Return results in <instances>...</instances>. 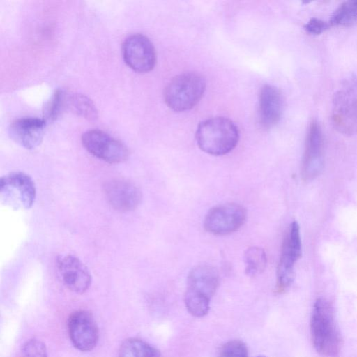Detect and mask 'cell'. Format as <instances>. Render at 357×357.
<instances>
[{
  "label": "cell",
  "mask_w": 357,
  "mask_h": 357,
  "mask_svg": "<svg viewBox=\"0 0 357 357\" xmlns=\"http://www.w3.org/2000/svg\"><path fill=\"white\" fill-rule=\"evenodd\" d=\"M357 23V0L346 1L333 13L329 24L331 26H349Z\"/></svg>",
  "instance_id": "d6986e66"
},
{
  "label": "cell",
  "mask_w": 357,
  "mask_h": 357,
  "mask_svg": "<svg viewBox=\"0 0 357 357\" xmlns=\"http://www.w3.org/2000/svg\"><path fill=\"white\" fill-rule=\"evenodd\" d=\"M284 109V100L281 92L274 86L264 85L260 91L259 114L261 125L271 128L280 119Z\"/></svg>",
  "instance_id": "9a60e30c"
},
{
  "label": "cell",
  "mask_w": 357,
  "mask_h": 357,
  "mask_svg": "<svg viewBox=\"0 0 357 357\" xmlns=\"http://www.w3.org/2000/svg\"><path fill=\"white\" fill-rule=\"evenodd\" d=\"M329 22L313 17L304 26L305 31L311 34H320L330 26Z\"/></svg>",
  "instance_id": "d4e9b609"
},
{
  "label": "cell",
  "mask_w": 357,
  "mask_h": 357,
  "mask_svg": "<svg viewBox=\"0 0 357 357\" xmlns=\"http://www.w3.org/2000/svg\"><path fill=\"white\" fill-rule=\"evenodd\" d=\"M83 146L93 156L109 163H120L129 156L127 146L104 131L90 130L82 136Z\"/></svg>",
  "instance_id": "52a82bcc"
},
{
  "label": "cell",
  "mask_w": 357,
  "mask_h": 357,
  "mask_svg": "<svg viewBox=\"0 0 357 357\" xmlns=\"http://www.w3.org/2000/svg\"><path fill=\"white\" fill-rule=\"evenodd\" d=\"M239 132L236 125L226 117H214L199 123L196 140L199 149L213 155H222L237 145Z\"/></svg>",
  "instance_id": "6da1fadb"
},
{
  "label": "cell",
  "mask_w": 357,
  "mask_h": 357,
  "mask_svg": "<svg viewBox=\"0 0 357 357\" xmlns=\"http://www.w3.org/2000/svg\"><path fill=\"white\" fill-rule=\"evenodd\" d=\"M331 119L339 132L345 135L357 134V77L344 79L335 92Z\"/></svg>",
  "instance_id": "3957f363"
},
{
  "label": "cell",
  "mask_w": 357,
  "mask_h": 357,
  "mask_svg": "<svg viewBox=\"0 0 357 357\" xmlns=\"http://www.w3.org/2000/svg\"><path fill=\"white\" fill-rule=\"evenodd\" d=\"M324 139L321 128L317 121L310 124L305 148L301 164V176L304 181L317 177L324 166Z\"/></svg>",
  "instance_id": "30bf717a"
},
{
  "label": "cell",
  "mask_w": 357,
  "mask_h": 357,
  "mask_svg": "<svg viewBox=\"0 0 357 357\" xmlns=\"http://www.w3.org/2000/svg\"><path fill=\"white\" fill-rule=\"evenodd\" d=\"M310 331L314 347L319 354L332 356L340 351L341 335L335 323L333 309L324 298H318L313 306Z\"/></svg>",
  "instance_id": "7a4b0ae2"
},
{
  "label": "cell",
  "mask_w": 357,
  "mask_h": 357,
  "mask_svg": "<svg viewBox=\"0 0 357 357\" xmlns=\"http://www.w3.org/2000/svg\"><path fill=\"white\" fill-rule=\"evenodd\" d=\"M119 355V357H160L156 348L137 338L126 340L120 347Z\"/></svg>",
  "instance_id": "e0dca14e"
},
{
  "label": "cell",
  "mask_w": 357,
  "mask_h": 357,
  "mask_svg": "<svg viewBox=\"0 0 357 357\" xmlns=\"http://www.w3.org/2000/svg\"><path fill=\"white\" fill-rule=\"evenodd\" d=\"M122 54L125 63L137 73L151 71L156 63L154 46L142 34H132L126 38L122 45Z\"/></svg>",
  "instance_id": "ba28073f"
},
{
  "label": "cell",
  "mask_w": 357,
  "mask_h": 357,
  "mask_svg": "<svg viewBox=\"0 0 357 357\" xmlns=\"http://www.w3.org/2000/svg\"><path fill=\"white\" fill-rule=\"evenodd\" d=\"M219 282V275L214 267L198 265L190 271L188 276L187 289L211 298L215 293Z\"/></svg>",
  "instance_id": "2e32d148"
},
{
  "label": "cell",
  "mask_w": 357,
  "mask_h": 357,
  "mask_svg": "<svg viewBox=\"0 0 357 357\" xmlns=\"http://www.w3.org/2000/svg\"><path fill=\"white\" fill-rule=\"evenodd\" d=\"M266 262V254L261 248L250 247L244 254L245 271L248 276L253 277L262 273Z\"/></svg>",
  "instance_id": "ffe728a7"
},
{
  "label": "cell",
  "mask_w": 357,
  "mask_h": 357,
  "mask_svg": "<svg viewBox=\"0 0 357 357\" xmlns=\"http://www.w3.org/2000/svg\"><path fill=\"white\" fill-rule=\"evenodd\" d=\"M301 240L296 236L285 235L277 268L278 293L284 292L291 284L294 278V264L301 257Z\"/></svg>",
  "instance_id": "4fadbf2b"
},
{
  "label": "cell",
  "mask_w": 357,
  "mask_h": 357,
  "mask_svg": "<svg viewBox=\"0 0 357 357\" xmlns=\"http://www.w3.org/2000/svg\"><path fill=\"white\" fill-rule=\"evenodd\" d=\"M45 121L43 119L25 117L15 120L9 128L10 138L26 149H33L43 141Z\"/></svg>",
  "instance_id": "5bb4252c"
},
{
  "label": "cell",
  "mask_w": 357,
  "mask_h": 357,
  "mask_svg": "<svg viewBox=\"0 0 357 357\" xmlns=\"http://www.w3.org/2000/svg\"><path fill=\"white\" fill-rule=\"evenodd\" d=\"M247 218L245 208L236 203L215 206L206 213L204 227L214 235L222 236L237 231L245 223Z\"/></svg>",
  "instance_id": "8992f818"
},
{
  "label": "cell",
  "mask_w": 357,
  "mask_h": 357,
  "mask_svg": "<svg viewBox=\"0 0 357 357\" xmlns=\"http://www.w3.org/2000/svg\"><path fill=\"white\" fill-rule=\"evenodd\" d=\"M68 331L73 344L80 351H90L98 342V328L93 317L87 311L72 313L68 320Z\"/></svg>",
  "instance_id": "9c48e42d"
},
{
  "label": "cell",
  "mask_w": 357,
  "mask_h": 357,
  "mask_svg": "<svg viewBox=\"0 0 357 357\" xmlns=\"http://www.w3.org/2000/svg\"><path fill=\"white\" fill-rule=\"evenodd\" d=\"M66 108V93L58 89L44 106L43 116L45 122L56 120Z\"/></svg>",
  "instance_id": "7402d4cb"
},
{
  "label": "cell",
  "mask_w": 357,
  "mask_h": 357,
  "mask_svg": "<svg viewBox=\"0 0 357 357\" xmlns=\"http://www.w3.org/2000/svg\"><path fill=\"white\" fill-rule=\"evenodd\" d=\"M56 267L63 284L70 291L82 294L91 283V275L87 267L77 257L71 255L59 256Z\"/></svg>",
  "instance_id": "8fae6325"
},
{
  "label": "cell",
  "mask_w": 357,
  "mask_h": 357,
  "mask_svg": "<svg viewBox=\"0 0 357 357\" xmlns=\"http://www.w3.org/2000/svg\"><path fill=\"white\" fill-rule=\"evenodd\" d=\"M206 82L197 73H185L174 77L167 85L165 101L175 112H184L194 107L204 93Z\"/></svg>",
  "instance_id": "277c9868"
},
{
  "label": "cell",
  "mask_w": 357,
  "mask_h": 357,
  "mask_svg": "<svg viewBox=\"0 0 357 357\" xmlns=\"http://www.w3.org/2000/svg\"><path fill=\"white\" fill-rule=\"evenodd\" d=\"M104 191L109 204L120 211H130L141 203L142 195L133 182L122 178L112 179L105 183Z\"/></svg>",
  "instance_id": "7c38bea8"
},
{
  "label": "cell",
  "mask_w": 357,
  "mask_h": 357,
  "mask_svg": "<svg viewBox=\"0 0 357 357\" xmlns=\"http://www.w3.org/2000/svg\"><path fill=\"white\" fill-rule=\"evenodd\" d=\"M22 357H47L45 344L40 340L32 339L26 342L22 348Z\"/></svg>",
  "instance_id": "cb8c5ba5"
},
{
  "label": "cell",
  "mask_w": 357,
  "mask_h": 357,
  "mask_svg": "<svg viewBox=\"0 0 357 357\" xmlns=\"http://www.w3.org/2000/svg\"><path fill=\"white\" fill-rule=\"evenodd\" d=\"M66 108L88 120H95L98 117L95 105L88 97L82 94H66Z\"/></svg>",
  "instance_id": "ac0fdd59"
},
{
  "label": "cell",
  "mask_w": 357,
  "mask_h": 357,
  "mask_svg": "<svg viewBox=\"0 0 357 357\" xmlns=\"http://www.w3.org/2000/svg\"><path fill=\"white\" fill-rule=\"evenodd\" d=\"M248 349L245 343L240 340H233L225 343L217 357H248Z\"/></svg>",
  "instance_id": "603a6c76"
},
{
  "label": "cell",
  "mask_w": 357,
  "mask_h": 357,
  "mask_svg": "<svg viewBox=\"0 0 357 357\" xmlns=\"http://www.w3.org/2000/svg\"><path fill=\"white\" fill-rule=\"evenodd\" d=\"M255 357H267V356H255Z\"/></svg>",
  "instance_id": "484cf974"
},
{
  "label": "cell",
  "mask_w": 357,
  "mask_h": 357,
  "mask_svg": "<svg viewBox=\"0 0 357 357\" xmlns=\"http://www.w3.org/2000/svg\"><path fill=\"white\" fill-rule=\"evenodd\" d=\"M210 299L203 294L188 289L184 296L185 305L188 312L199 318L208 314L210 309Z\"/></svg>",
  "instance_id": "44dd1931"
},
{
  "label": "cell",
  "mask_w": 357,
  "mask_h": 357,
  "mask_svg": "<svg viewBox=\"0 0 357 357\" xmlns=\"http://www.w3.org/2000/svg\"><path fill=\"white\" fill-rule=\"evenodd\" d=\"M0 195L1 202L12 208L28 209L36 199L35 183L24 172H10L1 178Z\"/></svg>",
  "instance_id": "5b68a950"
}]
</instances>
